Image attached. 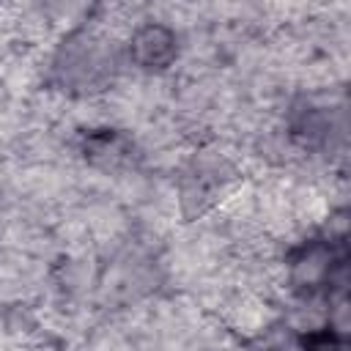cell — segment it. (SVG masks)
Returning a JSON list of instances; mask_svg holds the SVG:
<instances>
[{
	"label": "cell",
	"instance_id": "cell-1",
	"mask_svg": "<svg viewBox=\"0 0 351 351\" xmlns=\"http://www.w3.org/2000/svg\"><path fill=\"white\" fill-rule=\"evenodd\" d=\"M132 55L145 69H165L176 55V33L165 25H145L132 36Z\"/></svg>",
	"mask_w": 351,
	"mask_h": 351
}]
</instances>
